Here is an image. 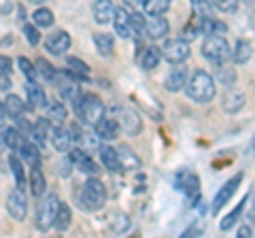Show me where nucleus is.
I'll use <instances>...</instances> for the list:
<instances>
[{
	"instance_id": "obj_1",
	"label": "nucleus",
	"mask_w": 255,
	"mask_h": 238,
	"mask_svg": "<svg viewBox=\"0 0 255 238\" xmlns=\"http://www.w3.org/2000/svg\"><path fill=\"white\" fill-rule=\"evenodd\" d=\"M185 94L189 100L198 102V105H206L215 98L217 87H215V79L209 70L204 68H196L189 73V79L185 83Z\"/></svg>"
},
{
	"instance_id": "obj_2",
	"label": "nucleus",
	"mask_w": 255,
	"mask_h": 238,
	"mask_svg": "<svg viewBox=\"0 0 255 238\" xmlns=\"http://www.w3.org/2000/svg\"><path fill=\"white\" fill-rule=\"evenodd\" d=\"M75 198H77V204L81 211L98 213L107 202V187L98 177L87 179L81 185V189H79V194H75Z\"/></svg>"
},
{
	"instance_id": "obj_3",
	"label": "nucleus",
	"mask_w": 255,
	"mask_h": 238,
	"mask_svg": "<svg viewBox=\"0 0 255 238\" xmlns=\"http://www.w3.org/2000/svg\"><path fill=\"white\" fill-rule=\"evenodd\" d=\"M200 51L206 60L213 62L215 66L228 64L230 58H232V47H230V43L221 36H204Z\"/></svg>"
},
{
	"instance_id": "obj_4",
	"label": "nucleus",
	"mask_w": 255,
	"mask_h": 238,
	"mask_svg": "<svg viewBox=\"0 0 255 238\" xmlns=\"http://www.w3.org/2000/svg\"><path fill=\"white\" fill-rule=\"evenodd\" d=\"M58 209H60V198L55 194H45L41 198V202L36 206V228L41 232H47V230L53 228Z\"/></svg>"
},
{
	"instance_id": "obj_5",
	"label": "nucleus",
	"mask_w": 255,
	"mask_h": 238,
	"mask_svg": "<svg viewBox=\"0 0 255 238\" xmlns=\"http://www.w3.org/2000/svg\"><path fill=\"white\" fill-rule=\"evenodd\" d=\"M105 105H102V100L96 96V94H83L81 102H79V107L75 113L79 115V119L90 125H96L100 121L102 117H105Z\"/></svg>"
},
{
	"instance_id": "obj_6",
	"label": "nucleus",
	"mask_w": 255,
	"mask_h": 238,
	"mask_svg": "<svg viewBox=\"0 0 255 238\" xmlns=\"http://www.w3.org/2000/svg\"><path fill=\"white\" fill-rule=\"evenodd\" d=\"M68 162L73 164L79 172L87 174V179H94V177H98V174H100L98 164H96L92 157L87 155V151H83L81 147H73V149H70V151H68Z\"/></svg>"
},
{
	"instance_id": "obj_7",
	"label": "nucleus",
	"mask_w": 255,
	"mask_h": 238,
	"mask_svg": "<svg viewBox=\"0 0 255 238\" xmlns=\"http://www.w3.org/2000/svg\"><path fill=\"white\" fill-rule=\"evenodd\" d=\"M162 58L166 62H170L172 66L177 64H183L187 58H189V43L181 41V38H170V41H166L162 49Z\"/></svg>"
},
{
	"instance_id": "obj_8",
	"label": "nucleus",
	"mask_w": 255,
	"mask_h": 238,
	"mask_svg": "<svg viewBox=\"0 0 255 238\" xmlns=\"http://www.w3.org/2000/svg\"><path fill=\"white\" fill-rule=\"evenodd\" d=\"M6 211L9 215L17 221L26 219V213H28V196H26V189H19V187H13L9 198H6Z\"/></svg>"
},
{
	"instance_id": "obj_9",
	"label": "nucleus",
	"mask_w": 255,
	"mask_h": 238,
	"mask_svg": "<svg viewBox=\"0 0 255 238\" xmlns=\"http://www.w3.org/2000/svg\"><path fill=\"white\" fill-rule=\"evenodd\" d=\"M241 183H243V172H236L232 179H230V181H226V183L221 185V189L217 192V196L213 198V206H211L213 215H217V213L221 211V206L226 204V202L230 200V198L234 196V192L238 189V185H241Z\"/></svg>"
},
{
	"instance_id": "obj_10",
	"label": "nucleus",
	"mask_w": 255,
	"mask_h": 238,
	"mask_svg": "<svg viewBox=\"0 0 255 238\" xmlns=\"http://www.w3.org/2000/svg\"><path fill=\"white\" fill-rule=\"evenodd\" d=\"M117 123H119V130H122L124 134H128V136H138V134L142 132V119H140V115L136 113V111L130 109V107L122 109Z\"/></svg>"
},
{
	"instance_id": "obj_11",
	"label": "nucleus",
	"mask_w": 255,
	"mask_h": 238,
	"mask_svg": "<svg viewBox=\"0 0 255 238\" xmlns=\"http://www.w3.org/2000/svg\"><path fill=\"white\" fill-rule=\"evenodd\" d=\"M187 79H189V70L185 64H177V66H172L168 70V75H166L164 79V90L166 92H179V90H185V83H187Z\"/></svg>"
},
{
	"instance_id": "obj_12",
	"label": "nucleus",
	"mask_w": 255,
	"mask_h": 238,
	"mask_svg": "<svg viewBox=\"0 0 255 238\" xmlns=\"http://www.w3.org/2000/svg\"><path fill=\"white\" fill-rule=\"evenodd\" d=\"M15 155H17L21 162H26L30 168H41V160H43L41 149H38L32 140L23 138V140L19 142V147L15 149Z\"/></svg>"
},
{
	"instance_id": "obj_13",
	"label": "nucleus",
	"mask_w": 255,
	"mask_h": 238,
	"mask_svg": "<svg viewBox=\"0 0 255 238\" xmlns=\"http://www.w3.org/2000/svg\"><path fill=\"white\" fill-rule=\"evenodd\" d=\"M45 49L53 55H62L70 49V34L66 30H55L45 38Z\"/></svg>"
},
{
	"instance_id": "obj_14",
	"label": "nucleus",
	"mask_w": 255,
	"mask_h": 238,
	"mask_svg": "<svg viewBox=\"0 0 255 238\" xmlns=\"http://www.w3.org/2000/svg\"><path fill=\"white\" fill-rule=\"evenodd\" d=\"M170 32V23L168 19L164 17H149L145 21V34L147 38H151V41H159V38H166Z\"/></svg>"
},
{
	"instance_id": "obj_15",
	"label": "nucleus",
	"mask_w": 255,
	"mask_h": 238,
	"mask_svg": "<svg viewBox=\"0 0 255 238\" xmlns=\"http://www.w3.org/2000/svg\"><path fill=\"white\" fill-rule=\"evenodd\" d=\"M177 185L183 194H185L189 200H194L200 192V179H198V174H191L187 170H181L179 177H177Z\"/></svg>"
},
{
	"instance_id": "obj_16",
	"label": "nucleus",
	"mask_w": 255,
	"mask_h": 238,
	"mask_svg": "<svg viewBox=\"0 0 255 238\" xmlns=\"http://www.w3.org/2000/svg\"><path fill=\"white\" fill-rule=\"evenodd\" d=\"M221 107L230 115L238 113V111H243V107H245V94L241 90H236V87H230V90H226V94H223V98H221Z\"/></svg>"
},
{
	"instance_id": "obj_17",
	"label": "nucleus",
	"mask_w": 255,
	"mask_h": 238,
	"mask_svg": "<svg viewBox=\"0 0 255 238\" xmlns=\"http://www.w3.org/2000/svg\"><path fill=\"white\" fill-rule=\"evenodd\" d=\"M113 26H115V34L122 38H136L132 32L130 26V15L124 6H115V15H113Z\"/></svg>"
},
{
	"instance_id": "obj_18",
	"label": "nucleus",
	"mask_w": 255,
	"mask_h": 238,
	"mask_svg": "<svg viewBox=\"0 0 255 238\" xmlns=\"http://www.w3.org/2000/svg\"><path fill=\"white\" fill-rule=\"evenodd\" d=\"M94 130H96L98 140H113V138H117V134H119V123H117V119L105 115L98 123L94 125Z\"/></svg>"
},
{
	"instance_id": "obj_19",
	"label": "nucleus",
	"mask_w": 255,
	"mask_h": 238,
	"mask_svg": "<svg viewBox=\"0 0 255 238\" xmlns=\"http://www.w3.org/2000/svg\"><path fill=\"white\" fill-rule=\"evenodd\" d=\"M49 132H51V123L47 121V119H36L34 123H32V130H30V136L28 140L32 138V142L41 149L47 145V138H49Z\"/></svg>"
},
{
	"instance_id": "obj_20",
	"label": "nucleus",
	"mask_w": 255,
	"mask_h": 238,
	"mask_svg": "<svg viewBox=\"0 0 255 238\" xmlns=\"http://www.w3.org/2000/svg\"><path fill=\"white\" fill-rule=\"evenodd\" d=\"M49 136H51V142H53V147L58 149L60 153H68L70 149H73V140H70V134H68V128H62V125H53L51 132H49Z\"/></svg>"
},
{
	"instance_id": "obj_21",
	"label": "nucleus",
	"mask_w": 255,
	"mask_h": 238,
	"mask_svg": "<svg viewBox=\"0 0 255 238\" xmlns=\"http://www.w3.org/2000/svg\"><path fill=\"white\" fill-rule=\"evenodd\" d=\"M98 153H100L102 166H105L109 172H122V164H119L117 149H113L111 145H100L98 147Z\"/></svg>"
},
{
	"instance_id": "obj_22",
	"label": "nucleus",
	"mask_w": 255,
	"mask_h": 238,
	"mask_svg": "<svg viewBox=\"0 0 255 238\" xmlns=\"http://www.w3.org/2000/svg\"><path fill=\"white\" fill-rule=\"evenodd\" d=\"M117 155H119V164H122V170H128V172H136V170H140V166H142V162H140V157L132 151L130 147H119L117 149Z\"/></svg>"
},
{
	"instance_id": "obj_23",
	"label": "nucleus",
	"mask_w": 255,
	"mask_h": 238,
	"mask_svg": "<svg viewBox=\"0 0 255 238\" xmlns=\"http://www.w3.org/2000/svg\"><path fill=\"white\" fill-rule=\"evenodd\" d=\"M26 94H28V102L34 109H47V105H49V100L45 96V90L38 83L26 81Z\"/></svg>"
},
{
	"instance_id": "obj_24",
	"label": "nucleus",
	"mask_w": 255,
	"mask_h": 238,
	"mask_svg": "<svg viewBox=\"0 0 255 238\" xmlns=\"http://www.w3.org/2000/svg\"><path fill=\"white\" fill-rule=\"evenodd\" d=\"M92 13L98 23H109V21H113L115 6H113V2H109V0H98V2H94Z\"/></svg>"
},
{
	"instance_id": "obj_25",
	"label": "nucleus",
	"mask_w": 255,
	"mask_h": 238,
	"mask_svg": "<svg viewBox=\"0 0 255 238\" xmlns=\"http://www.w3.org/2000/svg\"><path fill=\"white\" fill-rule=\"evenodd\" d=\"M159 60H162V51H159L157 47H153V45L145 47V49L140 51V58H138L142 70H153L159 64Z\"/></svg>"
},
{
	"instance_id": "obj_26",
	"label": "nucleus",
	"mask_w": 255,
	"mask_h": 238,
	"mask_svg": "<svg viewBox=\"0 0 255 238\" xmlns=\"http://www.w3.org/2000/svg\"><path fill=\"white\" fill-rule=\"evenodd\" d=\"M66 117H68V111L60 100H53L47 105V121L49 123L62 125V121H66Z\"/></svg>"
},
{
	"instance_id": "obj_27",
	"label": "nucleus",
	"mask_w": 255,
	"mask_h": 238,
	"mask_svg": "<svg viewBox=\"0 0 255 238\" xmlns=\"http://www.w3.org/2000/svg\"><path fill=\"white\" fill-rule=\"evenodd\" d=\"M140 6L149 17H164V13L170 9V0H145Z\"/></svg>"
},
{
	"instance_id": "obj_28",
	"label": "nucleus",
	"mask_w": 255,
	"mask_h": 238,
	"mask_svg": "<svg viewBox=\"0 0 255 238\" xmlns=\"http://www.w3.org/2000/svg\"><path fill=\"white\" fill-rule=\"evenodd\" d=\"M73 224V211L66 202H60V209H58V215H55V221H53V228L58 232H66Z\"/></svg>"
},
{
	"instance_id": "obj_29",
	"label": "nucleus",
	"mask_w": 255,
	"mask_h": 238,
	"mask_svg": "<svg viewBox=\"0 0 255 238\" xmlns=\"http://www.w3.org/2000/svg\"><path fill=\"white\" fill-rule=\"evenodd\" d=\"M45 189H47V181H45L43 170L41 168H32L30 170V192H32V196L43 198Z\"/></svg>"
},
{
	"instance_id": "obj_30",
	"label": "nucleus",
	"mask_w": 255,
	"mask_h": 238,
	"mask_svg": "<svg viewBox=\"0 0 255 238\" xmlns=\"http://www.w3.org/2000/svg\"><path fill=\"white\" fill-rule=\"evenodd\" d=\"M253 55V47L249 41H238L232 49V62L234 64H247Z\"/></svg>"
},
{
	"instance_id": "obj_31",
	"label": "nucleus",
	"mask_w": 255,
	"mask_h": 238,
	"mask_svg": "<svg viewBox=\"0 0 255 238\" xmlns=\"http://www.w3.org/2000/svg\"><path fill=\"white\" fill-rule=\"evenodd\" d=\"M215 81H219L223 87H232L234 81H236V70L234 66H230V64H219L217 68H215Z\"/></svg>"
},
{
	"instance_id": "obj_32",
	"label": "nucleus",
	"mask_w": 255,
	"mask_h": 238,
	"mask_svg": "<svg viewBox=\"0 0 255 238\" xmlns=\"http://www.w3.org/2000/svg\"><path fill=\"white\" fill-rule=\"evenodd\" d=\"M4 111L6 115L13 117V119H19L23 115V111H26V105H23V100L19 96H15V94H9V96L4 98Z\"/></svg>"
},
{
	"instance_id": "obj_33",
	"label": "nucleus",
	"mask_w": 255,
	"mask_h": 238,
	"mask_svg": "<svg viewBox=\"0 0 255 238\" xmlns=\"http://www.w3.org/2000/svg\"><path fill=\"white\" fill-rule=\"evenodd\" d=\"M53 21H55L53 11L47 9V6H38V9L32 13V26H36V28H51Z\"/></svg>"
},
{
	"instance_id": "obj_34",
	"label": "nucleus",
	"mask_w": 255,
	"mask_h": 238,
	"mask_svg": "<svg viewBox=\"0 0 255 238\" xmlns=\"http://www.w3.org/2000/svg\"><path fill=\"white\" fill-rule=\"evenodd\" d=\"M9 168L13 170L15 187L26 189V172H23V164H21V160L17 155H9Z\"/></svg>"
},
{
	"instance_id": "obj_35",
	"label": "nucleus",
	"mask_w": 255,
	"mask_h": 238,
	"mask_svg": "<svg viewBox=\"0 0 255 238\" xmlns=\"http://www.w3.org/2000/svg\"><path fill=\"white\" fill-rule=\"evenodd\" d=\"M94 45H96V49H98L100 55H111V51H113V47H115V41H113V36L107 34V32H98V34H94Z\"/></svg>"
},
{
	"instance_id": "obj_36",
	"label": "nucleus",
	"mask_w": 255,
	"mask_h": 238,
	"mask_svg": "<svg viewBox=\"0 0 255 238\" xmlns=\"http://www.w3.org/2000/svg\"><path fill=\"white\" fill-rule=\"evenodd\" d=\"M0 136H2V142H4V145L9 147V149H13V151L19 147V142L23 140V136L19 134V130H17V128H13V125H9V128L4 125V128L0 130Z\"/></svg>"
},
{
	"instance_id": "obj_37",
	"label": "nucleus",
	"mask_w": 255,
	"mask_h": 238,
	"mask_svg": "<svg viewBox=\"0 0 255 238\" xmlns=\"http://www.w3.org/2000/svg\"><path fill=\"white\" fill-rule=\"evenodd\" d=\"M247 202H249V198H247V196H245V198H243V200H241V202H238V204L234 206V211H232V213H230V215H226V217H223V219H221V224H219V228L223 230V232H228V230H230V228H232V226L236 224V221H238V217H241V215H243V209H245V204H247Z\"/></svg>"
},
{
	"instance_id": "obj_38",
	"label": "nucleus",
	"mask_w": 255,
	"mask_h": 238,
	"mask_svg": "<svg viewBox=\"0 0 255 238\" xmlns=\"http://www.w3.org/2000/svg\"><path fill=\"white\" fill-rule=\"evenodd\" d=\"M34 66H36V73H38V77H43L45 81H58V68L51 66V64H49V62H47L45 58H38Z\"/></svg>"
},
{
	"instance_id": "obj_39",
	"label": "nucleus",
	"mask_w": 255,
	"mask_h": 238,
	"mask_svg": "<svg viewBox=\"0 0 255 238\" xmlns=\"http://www.w3.org/2000/svg\"><path fill=\"white\" fill-rule=\"evenodd\" d=\"M191 9H194V15L196 17H202V19H213V2H209V0H194L191 2Z\"/></svg>"
},
{
	"instance_id": "obj_40",
	"label": "nucleus",
	"mask_w": 255,
	"mask_h": 238,
	"mask_svg": "<svg viewBox=\"0 0 255 238\" xmlns=\"http://www.w3.org/2000/svg\"><path fill=\"white\" fill-rule=\"evenodd\" d=\"M17 66H19V70L23 73V77H26V81L38 83V73H36V66L32 64V62H30L28 58H19V60H17Z\"/></svg>"
},
{
	"instance_id": "obj_41",
	"label": "nucleus",
	"mask_w": 255,
	"mask_h": 238,
	"mask_svg": "<svg viewBox=\"0 0 255 238\" xmlns=\"http://www.w3.org/2000/svg\"><path fill=\"white\" fill-rule=\"evenodd\" d=\"M128 15H130V26H132L134 36L138 38L140 34H145V15L138 13V11H130Z\"/></svg>"
},
{
	"instance_id": "obj_42",
	"label": "nucleus",
	"mask_w": 255,
	"mask_h": 238,
	"mask_svg": "<svg viewBox=\"0 0 255 238\" xmlns=\"http://www.w3.org/2000/svg\"><path fill=\"white\" fill-rule=\"evenodd\" d=\"M66 64H68L70 73H75L79 77H87V73H90V66H87L81 58H75V55H70V58L66 60Z\"/></svg>"
},
{
	"instance_id": "obj_43",
	"label": "nucleus",
	"mask_w": 255,
	"mask_h": 238,
	"mask_svg": "<svg viewBox=\"0 0 255 238\" xmlns=\"http://www.w3.org/2000/svg\"><path fill=\"white\" fill-rule=\"evenodd\" d=\"M23 36H26V41L30 45H38V43H41V32H38V28L32 26V23H23Z\"/></svg>"
},
{
	"instance_id": "obj_44",
	"label": "nucleus",
	"mask_w": 255,
	"mask_h": 238,
	"mask_svg": "<svg viewBox=\"0 0 255 238\" xmlns=\"http://www.w3.org/2000/svg\"><path fill=\"white\" fill-rule=\"evenodd\" d=\"M213 9H217L221 13H234L238 9V2H234V0H215Z\"/></svg>"
},
{
	"instance_id": "obj_45",
	"label": "nucleus",
	"mask_w": 255,
	"mask_h": 238,
	"mask_svg": "<svg viewBox=\"0 0 255 238\" xmlns=\"http://www.w3.org/2000/svg\"><path fill=\"white\" fill-rule=\"evenodd\" d=\"M11 68H13L11 58H6V55H0V75H2V77H11Z\"/></svg>"
},
{
	"instance_id": "obj_46",
	"label": "nucleus",
	"mask_w": 255,
	"mask_h": 238,
	"mask_svg": "<svg viewBox=\"0 0 255 238\" xmlns=\"http://www.w3.org/2000/svg\"><path fill=\"white\" fill-rule=\"evenodd\" d=\"M117 224H119V226L115 228V232H124L126 228H130V219H128L126 215H119V217H117Z\"/></svg>"
},
{
	"instance_id": "obj_47",
	"label": "nucleus",
	"mask_w": 255,
	"mask_h": 238,
	"mask_svg": "<svg viewBox=\"0 0 255 238\" xmlns=\"http://www.w3.org/2000/svg\"><path fill=\"white\" fill-rule=\"evenodd\" d=\"M251 234H253V230H251V226H241V230H238V234H236V238H251Z\"/></svg>"
},
{
	"instance_id": "obj_48",
	"label": "nucleus",
	"mask_w": 255,
	"mask_h": 238,
	"mask_svg": "<svg viewBox=\"0 0 255 238\" xmlns=\"http://www.w3.org/2000/svg\"><path fill=\"white\" fill-rule=\"evenodd\" d=\"M198 232H200V230H198V226L194 224V226H189V228H187L185 232H183L179 238H196V234H198Z\"/></svg>"
},
{
	"instance_id": "obj_49",
	"label": "nucleus",
	"mask_w": 255,
	"mask_h": 238,
	"mask_svg": "<svg viewBox=\"0 0 255 238\" xmlns=\"http://www.w3.org/2000/svg\"><path fill=\"white\" fill-rule=\"evenodd\" d=\"M6 87H11V77L0 75V90H6Z\"/></svg>"
},
{
	"instance_id": "obj_50",
	"label": "nucleus",
	"mask_w": 255,
	"mask_h": 238,
	"mask_svg": "<svg viewBox=\"0 0 255 238\" xmlns=\"http://www.w3.org/2000/svg\"><path fill=\"white\" fill-rule=\"evenodd\" d=\"M4 119H6V111H4V105L0 102V130L4 128Z\"/></svg>"
},
{
	"instance_id": "obj_51",
	"label": "nucleus",
	"mask_w": 255,
	"mask_h": 238,
	"mask_svg": "<svg viewBox=\"0 0 255 238\" xmlns=\"http://www.w3.org/2000/svg\"><path fill=\"white\" fill-rule=\"evenodd\" d=\"M253 221H255V202H253V206H251L249 217H247V226H253Z\"/></svg>"
},
{
	"instance_id": "obj_52",
	"label": "nucleus",
	"mask_w": 255,
	"mask_h": 238,
	"mask_svg": "<svg viewBox=\"0 0 255 238\" xmlns=\"http://www.w3.org/2000/svg\"><path fill=\"white\" fill-rule=\"evenodd\" d=\"M0 11H2V13H11L13 11V4L9 2V4H6V2H0Z\"/></svg>"
},
{
	"instance_id": "obj_53",
	"label": "nucleus",
	"mask_w": 255,
	"mask_h": 238,
	"mask_svg": "<svg viewBox=\"0 0 255 238\" xmlns=\"http://www.w3.org/2000/svg\"><path fill=\"white\" fill-rule=\"evenodd\" d=\"M251 149H253V151H255V136L251 138Z\"/></svg>"
}]
</instances>
